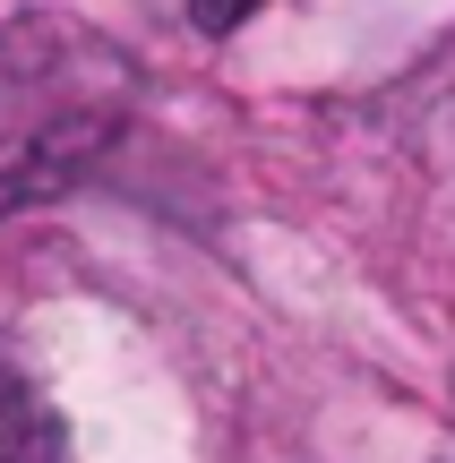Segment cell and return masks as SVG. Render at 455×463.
<instances>
[{
	"mask_svg": "<svg viewBox=\"0 0 455 463\" xmlns=\"http://www.w3.org/2000/svg\"><path fill=\"white\" fill-rule=\"evenodd\" d=\"M129 120V61L69 17L0 26V215L69 189Z\"/></svg>",
	"mask_w": 455,
	"mask_h": 463,
	"instance_id": "obj_1",
	"label": "cell"
},
{
	"mask_svg": "<svg viewBox=\"0 0 455 463\" xmlns=\"http://www.w3.org/2000/svg\"><path fill=\"white\" fill-rule=\"evenodd\" d=\"M0 463H69L61 412L34 395V378L9 361V352H0Z\"/></svg>",
	"mask_w": 455,
	"mask_h": 463,
	"instance_id": "obj_2",
	"label": "cell"
},
{
	"mask_svg": "<svg viewBox=\"0 0 455 463\" xmlns=\"http://www.w3.org/2000/svg\"><path fill=\"white\" fill-rule=\"evenodd\" d=\"M258 0H189V17H198V34H232L241 17H250Z\"/></svg>",
	"mask_w": 455,
	"mask_h": 463,
	"instance_id": "obj_3",
	"label": "cell"
}]
</instances>
